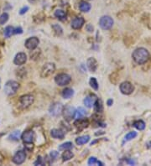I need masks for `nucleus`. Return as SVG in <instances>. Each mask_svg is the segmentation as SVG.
I'll return each mask as SVG.
<instances>
[{
	"mask_svg": "<svg viewBox=\"0 0 151 166\" xmlns=\"http://www.w3.org/2000/svg\"><path fill=\"white\" fill-rule=\"evenodd\" d=\"M52 28L54 29V31L56 33V35H62L63 29H62V28L60 27L59 24H54V25L52 26Z\"/></svg>",
	"mask_w": 151,
	"mask_h": 166,
	"instance_id": "nucleus-33",
	"label": "nucleus"
},
{
	"mask_svg": "<svg viewBox=\"0 0 151 166\" xmlns=\"http://www.w3.org/2000/svg\"><path fill=\"white\" fill-rule=\"evenodd\" d=\"M132 57L137 64L142 65V64L146 63L149 60L150 53L147 49H144V48H138L133 52Z\"/></svg>",
	"mask_w": 151,
	"mask_h": 166,
	"instance_id": "nucleus-1",
	"label": "nucleus"
},
{
	"mask_svg": "<svg viewBox=\"0 0 151 166\" xmlns=\"http://www.w3.org/2000/svg\"><path fill=\"white\" fill-rule=\"evenodd\" d=\"M50 135H51V137L54 138H59V139H62L65 137L64 133L61 130H60V129H56V128L51 130Z\"/></svg>",
	"mask_w": 151,
	"mask_h": 166,
	"instance_id": "nucleus-17",
	"label": "nucleus"
},
{
	"mask_svg": "<svg viewBox=\"0 0 151 166\" xmlns=\"http://www.w3.org/2000/svg\"><path fill=\"white\" fill-rule=\"evenodd\" d=\"M84 22H85V20L82 17H76L71 21V27L74 29H81L83 26Z\"/></svg>",
	"mask_w": 151,
	"mask_h": 166,
	"instance_id": "nucleus-14",
	"label": "nucleus"
},
{
	"mask_svg": "<svg viewBox=\"0 0 151 166\" xmlns=\"http://www.w3.org/2000/svg\"><path fill=\"white\" fill-rule=\"evenodd\" d=\"M14 28L12 26H8L4 29V36L6 38H9L10 36L14 34Z\"/></svg>",
	"mask_w": 151,
	"mask_h": 166,
	"instance_id": "nucleus-30",
	"label": "nucleus"
},
{
	"mask_svg": "<svg viewBox=\"0 0 151 166\" xmlns=\"http://www.w3.org/2000/svg\"><path fill=\"white\" fill-rule=\"evenodd\" d=\"M0 157H2V154H0ZM2 161H3V160H2V159H0V164L2 163Z\"/></svg>",
	"mask_w": 151,
	"mask_h": 166,
	"instance_id": "nucleus-41",
	"label": "nucleus"
},
{
	"mask_svg": "<svg viewBox=\"0 0 151 166\" xmlns=\"http://www.w3.org/2000/svg\"><path fill=\"white\" fill-rule=\"evenodd\" d=\"M70 80H71V78L69 75L66 74V73H61V74H59L56 77L55 81L57 85H59L60 87H63V86L69 84Z\"/></svg>",
	"mask_w": 151,
	"mask_h": 166,
	"instance_id": "nucleus-4",
	"label": "nucleus"
},
{
	"mask_svg": "<svg viewBox=\"0 0 151 166\" xmlns=\"http://www.w3.org/2000/svg\"><path fill=\"white\" fill-rule=\"evenodd\" d=\"M95 105V111L98 112H101L103 110V107H102V102L101 100H97L94 103Z\"/></svg>",
	"mask_w": 151,
	"mask_h": 166,
	"instance_id": "nucleus-29",
	"label": "nucleus"
},
{
	"mask_svg": "<svg viewBox=\"0 0 151 166\" xmlns=\"http://www.w3.org/2000/svg\"><path fill=\"white\" fill-rule=\"evenodd\" d=\"M88 165H98L101 166L103 165V164L100 161H98L97 159V158H95V157H91L89 160H88Z\"/></svg>",
	"mask_w": 151,
	"mask_h": 166,
	"instance_id": "nucleus-28",
	"label": "nucleus"
},
{
	"mask_svg": "<svg viewBox=\"0 0 151 166\" xmlns=\"http://www.w3.org/2000/svg\"><path fill=\"white\" fill-rule=\"evenodd\" d=\"M9 14L7 13H3V14H1L0 16V24H4L5 23H7V21L9 20Z\"/></svg>",
	"mask_w": 151,
	"mask_h": 166,
	"instance_id": "nucleus-32",
	"label": "nucleus"
},
{
	"mask_svg": "<svg viewBox=\"0 0 151 166\" xmlns=\"http://www.w3.org/2000/svg\"><path fill=\"white\" fill-rule=\"evenodd\" d=\"M112 103H113V101H112V99L108 100V102H107V104H108V106H112Z\"/></svg>",
	"mask_w": 151,
	"mask_h": 166,
	"instance_id": "nucleus-40",
	"label": "nucleus"
},
{
	"mask_svg": "<svg viewBox=\"0 0 151 166\" xmlns=\"http://www.w3.org/2000/svg\"><path fill=\"white\" fill-rule=\"evenodd\" d=\"M74 156L73 153L70 151V149H67V150H65V152L62 154V159L64 161H67V160H70V159H72Z\"/></svg>",
	"mask_w": 151,
	"mask_h": 166,
	"instance_id": "nucleus-23",
	"label": "nucleus"
},
{
	"mask_svg": "<svg viewBox=\"0 0 151 166\" xmlns=\"http://www.w3.org/2000/svg\"><path fill=\"white\" fill-rule=\"evenodd\" d=\"M25 159H26L25 152L23 150H20L14 154V156L13 157V162L16 165H21L24 162Z\"/></svg>",
	"mask_w": 151,
	"mask_h": 166,
	"instance_id": "nucleus-9",
	"label": "nucleus"
},
{
	"mask_svg": "<svg viewBox=\"0 0 151 166\" xmlns=\"http://www.w3.org/2000/svg\"><path fill=\"white\" fill-rule=\"evenodd\" d=\"M20 87V84L14 81H9L4 86V91L7 95L11 96L16 93Z\"/></svg>",
	"mask_w": 151,
	"mask_h": 166,
	"instance_id": "nucleus-2",
	"label": "nucleus"
},
{
	"mask_svg": "<svg viewBox=\"0 0 151 166\" xmlns=\"http://www.w3.org/2000/svg\"><path fill=\"white\" fill-rule=\"evenodd\" d=\"M55 70H56V66L53 63H46L44 65V66L41 69L40 76L43 78L48 77L54 73Z\"/></svg>",
	"mask_w": 151,
	"mask_h": 166,
	"instance_id": "nucleus-3",
	"label": "nucleus"
},
{
	"mask_svg": "<svg viewBox=\"0 0 151 166\" xmlns=\"http://www.w3.org/2000/svg\"><path fill=\"white\" fill-rule=\"evenodd\" d=\"M87 67L91 72H95L98 68V62L94 58H89L87 61Z\"/></svg>",
	"mask_w": 151,
	"mask_h": 166,
	"instance_id": "nucleus-16",
	"label": "nucleus"
},
{
	"mask_svg": "<svg viewBox=\"0 0 151 166\" xmlns=\"http://www.w3.org/2000/svg\"><path fill=\"white\" fill-rule=\"evenodd\" d=\"M40 40L37 37H31L25 41V47L29 49H35L39 45Z\"/></svg>",
	"mask_w": 151,
	"mask_h": 166,
	"instance_id": "nucleus-11",
	"label": "nucleus"
},
{
	"mask_svg": "<svg viewBox=\"0 0 151 166\" xmlns=\"http://www.w3.org/2000/svg\"><path fill=\"white\" fill-rule=\"evenodd\" d=\"M99 25L102 29H110L113 25V20L110 16H102L99 20Z\"/></svg>",
	"mask_w": 151,
	"mask_h": 166,
	"instance_id": "nucleus-5",
	"label": "nucleus"
},
{
	"mask_svg": "<svg viewBox=\"0 0 151 166\" xmlns=\"http://www.w3.org/2000/svg\"><path fill=\"white\" fill-rule=\"evenodd\" d=\"M86 29L88 31V32H92L93 31V27H92V25H91V24H87V26H86Z\"/></svg>",
	"mask_w": 151,
	"mask_h": 166,
	"instance_id": "nucleus-39",
	"label": "nucleus"
},
{
	"mask_svg": "<svg viewBox=\"0 0 151 166\" xmlns=\"http://www.w3.org/2000/svg\"><path fill=\"white\" fill-rule=\"evenodd\" d=\"M62 113H63V116H64L66 120L70 121V120H71L72 118H74V117L76 116V109L73 107L67 106L66 108H63Z\"/></svg>",
	"mask_w": 151,
	"mask_h": 166,
	"instance_id": "nucleus-7",
	"label": "nucleus"
},
{
	"mask_svg": "<svg viewBox=\"0 0 151 166\" xmlns=\"http://www.w3.org/2000/svg\"><path fill=\"white\" fill-rule=\"evenodd\" d=\"M133 90H134L133 86L129 81H124L120 85L121 92L124 95H130L133 91Z\"/></svg>",
	"mask_w": 151,
	"mask_h": 166,
	"instance_id": "nucleus-8",
	"label": "nucleus"
},
{
	"mask_svg": "<svg viewBox=\"0 0 151 166\" xmlns=\"http://www.w3.org/2000/svg\"><path fill=\"white\" fill-rule=\"evenodd\" d=\"M21 138H22V140L24 143H32L34 141V138H35V133H34V131H32V130L25 131L22 134Z\"/></svg>",
	"mask_w": 151,
	"mask_h": 166,
	"instance_id": "nucleus-13",
	"label": "nucleus"
},
{
	"mask_svg": "<svg viewBox=\"0 0 151 166\" xmlns=\"http://www.w3.org/2000/svg\"><path fill=\"white\" fill-rule=\"evenodd\" d=\"M88 121L87 120H85V119H81V118H78L77 121L75 122V126L77 127H78L79 129H82L84 127H87L88 126Z\"/></svg>",
	"mask_w": 151,
	"mask_h": 166,
	"instance_id": "nucleus-18",
	"label": "nucleus"
},
{
	"mask_svg": "<svg viewBox=\"0 0 151 166\" xmlns=\"http://www.w3.org/2000/svg\"><path fill=\"white\" fill-rule=\"evenodd\" d=\"M79 9L81 12H89L91 9V5L90 3H88L86 1H81L80 4H79Z\"/></svg>",
	"mask_w": 151,
	"mask_h": 166,
	"instance_id": "nucleus-19",
	"label": "nucleus"
},
{
	"mask_svg": "<svg viewBox=\"0 0 151 166\" xmlns=\"http://www.w3.org/2000/svg\"><path fill=\"white\" fill-rule=\"evenodd\" d=\"M20 131H14V132H13V133L10 134L9 138L10 140L18 141V140H19V138H20Z\"/></svg>",
	"mask_w": 151,
	"mask_h": 166,
	"instance_id": "nucleus-31",
	"label": "nucleus"
},
{
	"mask_svg": "<svg viewBox=\"0 0 151 166\" xmlns=\"http://www.w3.org/2000/svg\"><path fill=\"white\" fill-rule=\"evenodd\" d=\"M137 136V133L136 132H129V133H127L126 134V136L124 137V139H123V143H125V142H128V141H129L131 139H133V138H136Z\"/></svg>",
	"mask_w": 151,
	"mask_h": 166,
	"instance_id": "nucleus-27",
	"label": "nucleus"
},
{
	"mask_svg": "<svg viewBox=\"0 0 151 166\" xmlns=\"http://www.w3.org/2000/svg\"><path fill=\"white\" fill-rule=\"evenodd\" d=\"M20 102L21 108L24 109V108H29L30 105H32V103L34 102V97L30 94L24 95L20 98Z\"/></svg>",
	"mask_w": 151,
	"mask_h": 166,
	"instance_id": "nucleus-6",
	"label": "nucleus"
},
{
	"mask_svg": "<svg viewBox=\"0 0 151 166\" xmlns=\"http://www.w3.org/2000/svg\"><path fill=\"white\" fill-rule=\"evenodd\" d=\"M63 106L59 102H56L52 104L50 108V113L53 116H59L62 113Z\"/></svg>",
	"mask_w": 151,
	"mask_h": 166,
	"instance_id": "nucleus-10",
	"label": "nucleus"
},
{
	"mask_svg": "<svg viewBox=\"0 0 151 166\" xmlns=\"http://www.w3.org/2000/svg\"><path fill=\"white\" fill-rule=\"evenodd\" d=\"M90 85L91 87L93 88L94 90H98V83L97 81V80L95 77H91L90 79Z\"/></svg>",
	"mask_w": 151,
	"mask_h": 166,
	"instance_id": "nucleus-34",
	"label": "nucleus"
},
{
	"mask_svg": "<svg viewBox=\"0 0 151 166\" xmlns=\"http://www.w3.org/2000/svg\"><path fill=\"white\" fill-rule=\"evenodd\" d=\"M96 101H97V97L95 95H89L84 99V104L87 108H91L94 105Z\"/></svg>",
	"mask_w": 151,
	"mask_h": 166,
	"instance_id": "nucleus-15",
	"label": "nucleus"
},
{
	"mask_svg": "<svg viewBox=\"0 0 151 166\" xmlns=\"http://www.w3.org/2000/svg\"><path fill=\"white\" fill-rule=\"evenodd\" d=\"M29 10V7L28 6H25V7H23L20 10V14L22 15V14H24L27 11Z\"/></svg>",
	"mask_w": 151,
	"mask_h": 166,
	"instance_id": "nucleus-36",
	"label": "nucleus"
},
{
	"mask_svg": "<svg viewBox=\"0 0 151 166\" xmlns=\"http://www.w3.org/2000/svg\"><path fill=\"white\" fill-rule=\"evenodd\" d=\"M55 16L60 20H65L66 19V14L65 11L61 9H57L55 12Z\"/></svg>",
	"mask_w": 151,
	"mask_h": 166,
	"instance_id": "nucleus-22",
	"label": "nucleus"
},
{
	"mask_svg": "<svg viewBox=\"0 0 151 166\" xmlns=\"http://www.w3.org/2000/svg\"><path fill=\"white\" fill-rule=\"evenodd\" d=\"M89 140H90V137L88 135H84V136H81V137L76 138V143L78 145H82V144L88 143Z\"/></svg>",
	"mask_w": 151,
	"mask_h": 166,
	"instance_id": "nucleus-20",
	"label": "nucleus"
},
{
	"mask_svg": "<svg viewBox=\"0 0 151 166\" xmlns=\"http://www.w3.org/2000/svg\"><path fill=\"white\" fill-rule=\"evenodd\" d=\"M74 95V91L71 88H66L62 91V97L66 99H69Z\"/></svg>",
	"mask_w": 151,
	"mask_h": 166,
	"instance_id": "nucleus-21",
	"label": "nucleus"
},
{
	"mask_svg": "<svg viewBox=\"0 0 151 166\" xmlns=\"http://www.w3.org/2000/svg\"><path fill=\"white\" fill-rule=\"evenodd\" d=\"M59 156V154H58V152H56V151H51L50 154V159H51V160L52 161H55V160H56V159L58 158Z\"/></svg>",
	"mask_w": 151,
	"mask_h": 166,
	"instance_id": "nucleus-35",
	"label": "nucleus"
},
{
	"mask_svg": "<svg viewBox=\"0 0 151 166\" xmlns=\"http://www.w3.org/2000/svg\"><path fill=\"white\" fill-rule=\"evenodd\" d=\"M27 60V56L25 55V53H23V52H20L18 53L14 60V63L17 66H21V65H24Z\"/></svg>",
	"mask_w": 151,
	"mask_h": 166,
	"instance_id": "nucleus-12",
	"label": "nucleus"
},
{
	"mask_svg": "<svg viewBox=\"0 0 151 166\" xmlns=\"http://www.w3.org/2000/svg\"><path fill=\"white\" fill-rule=\"evenodd\" d=\"M23 33V29L22 28H20V27H18V28H16V29H14V34H15V35H18V34H22Z\"/></svg>",
	"mask_w": 151,
	"mask_h": 166,
	"instance_id": "nucleus-37",
	"label": "nucleus"
},
{
	"mask_svg": "<svg viewBox=\"0 0 151 166\" xmlns=\"http://www.w3.org/2000/svg\"><path fill=\"white\" fill-rule=\"evenodd\" d=\"M76 115L77 118H81L87 115V111L83 108H77V110L76 111Z\"/></svg>",
	"mask_w": 151,
	"mask_h": 166,
	"instance_id": "nucleus-25",
	"label": "nucleus"
},
{
	"mask_svg": "<svg viewBox=\"0 0 151 166\" xmlns=\"http://www.w3.org/2000/svg\"><path fill=\"white\" fill-rule=\"evenodd\" d=\"M133 126H134V127H136L138 130L141 131V130H144L145 128V123L144 121H142V120H138V121L134 122Z\"/></svg>",
	"mask_w": 151,
	"mask_h": 166,
	"instance_id": "nucleus-24",
	"label": "nucleus"
},
{
	"mask_svg": "<svg viewBox=\"0 0 151 166\" xmlns=\"http://www.w3.org/2000/svg\"><path fill=\"white\" fill-rule=\"evenodd\" d=\"M73 148V144L70 142H66L62 144L59 146V150H67V149H71Z\"/></svg>",
	"mask_w": 151,
	"mask_h": 166,
	"instance_id": "nucleus-26",
	"label": "nucleus"
},
{
	"mask_svg": "<svg viewBox=\"0 0 151 166\" xmlns=\"http://www.w3.org/2000/svg\"><path fill=\"white\" fill-rule=\"evenodd\" d=\"M43 165V162H42V158L40 156L38 157V159L35 162V165Z\"/></svg>",
	"mask_w": 151,
	"mask_h": 166,
	"instance_id": "nucleus-38",
	"label": "nucleus"
}]
</instances>
